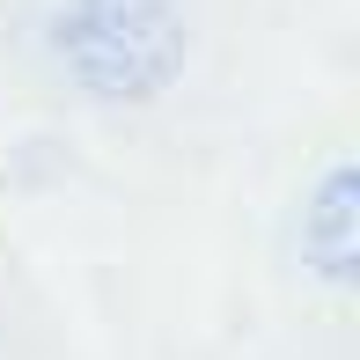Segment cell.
<instances>
[{
	"label": "cell",
	"mask_w": 360,
	"mask_h": 360,
	"mask_svg": "<svg viewBox=\"0 0 360 360\" xmlns=\"http://www.w3.org/2000/svg\"><path fill=\"white\" fill-rule=\"evenodd\" d=\"M52 44L103 103H147L184 74V22L169 0H67Z\"/></svg>",
	"instance_id": "1"
},
{
	"label": "cell",
	"mask_w": 360,
	"mask_h": 360,
	"mask_svg": "<svg viewBox=\"0 0 360 360\" xmlns=\"http://www.w3.org/2000/svg\"><path fill=\"white\" fill-rule=\"evenodd\" d=\"M360 257V206H353V162H331L316 176V191L302 199V265L316 272L331 294L353 287Z\"/></svg>",
	"instance_id": "2"
}]
</instances>
